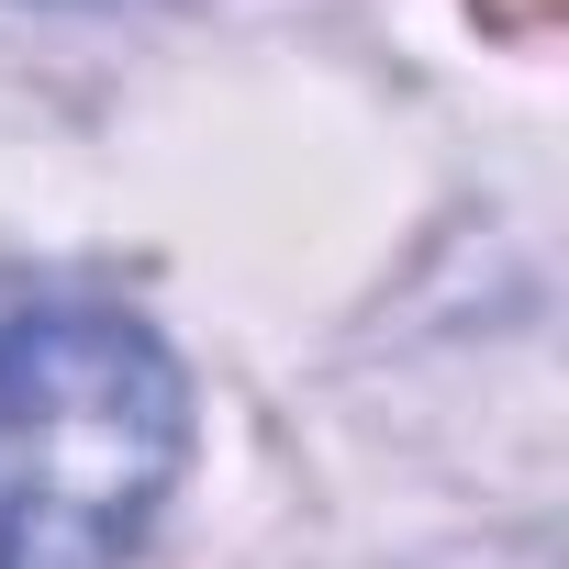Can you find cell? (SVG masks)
Wrapping results in <instances>:
<instances>
[{
	"instance_id": "obj_1",
	"label": "cell",
	"mask_w": 569,
	"mask_h": 569,
	"mask_svg": "<svg viewBox=\"0 0 569 569\" xmlns=\"http://www.w3.org/2000/svg\"><path fill=\"white\" fill-rule=\"evenodd\" d=\"M190 458L179 358L101 302L0 325V569H123Z\"/></svg>"
},
{
	"instance_id": "obj_2",
	"label": "cell",
	"mask_w": 569,
	"mask_h": 569,
	"mask_svg": "<svg viewBox=\"0 0 569 569\" xmlns=\"http://www.w3.org/2000/svg\"><path fill=\"white\" fill-rule=\"evenodd\" d=\"M469 12H480V34L536 46V34H558V12H569V0H469Z\"/></svg>"
}]
</instances>
